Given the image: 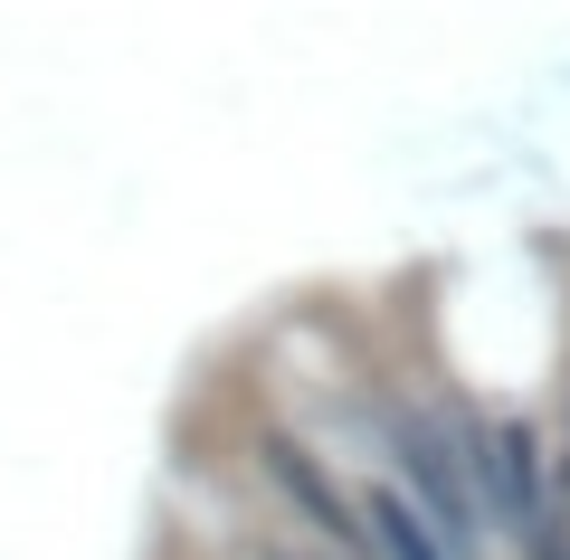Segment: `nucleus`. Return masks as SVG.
I'll use <instances>...</instances> for the list:
<instances>
[{"instance_id":"f257e3e1","label":"nucleus","mask_w":570,"mask_h":560,"mask_svg":"<svg viewBox=\"0 0 570 560\" xmlns=\"http://www.w3.org/2000/svg\"><path fill=\"white\" fill-rule=\"evenodd\" d=\"M266 475H276L285 494L314 513V532H324V541H343V551H371V541H362V494H343V484H333L295 438H266Z\"/></svg>"},{"instance_id":"f03ea898","label":"nucleus","mask_w":570,"mask_h":560,"mask_svg":"<svg viewBox=\"0 0 570 560\" xmlns=\"http://www.w3.org/2000/svg\"><path fill=\"white\" fill-rule=\"evenodd\" d=\"M362 541H371V560H466L400 484H362Z\"/></svg>"}]
</instances>
